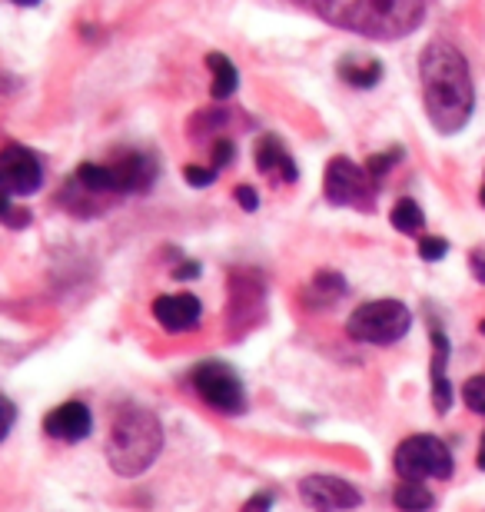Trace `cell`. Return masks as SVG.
Segmentation results:
<instances>
[{"label": "cell", "instance_id": "6da1fadb", "mask_svg": "<svg viewBox=\"0 0 485 512\" xmlns=\"http://www.w3.org/2000/svg\"><path fill=\"white\" fill-rule=\"evenodd\" d=\"M419 77L432 127L446 133V137L459 133L469 124L472 107H476V87H472V74L462 50L452 47L449 40H432L422 50Z\"/></svg>", "mask_w": 485, "mask_h": 512}, {"label": "cell", "instance_id": "7a4b0ae2", "mask_svg": "<svg viewBox=\"0 0 485 512\" xmlns=\"http://www.w3.org/2000/svg\"><path fill=\"white\" fill-rule=\"evenodd\" d=\"M313 14L339 30H353L373 40H399L426 20V4L419 0H316Z\"/></svg>", "mask_w": 485, "mask_h": 512}, {"label": "cell", "instance_id": "3957f363", "mask_svg": "<svg viewBox=\"0 0 485 512\" xmlns=\"http://www.w3.org/2000/svg\"><path fill=\"white\" fill-rule=\"evenodd\" d=\"M163 449V426L160 419L143 406H127L120 409L110 429L107 443V463L113 473L120 476H140L157 463Z\"/></svg>", "mask_w": 485, "mask_h": 512}, {"label": "cell", "instance_id": "277c9868", "mask_svg": "<svg viewBox=\"0 0 485 512\" xmlns=\"http://www.w3.org/2000/svg\"><path fill=\"white\" fill-rule=\"evenodd\" d=\"M412 326V313L406 303L399 300H373L363 303L359 310L346 320V333L359 343H396L409 333Z\"/></svg>", "mask_w": 485, "mask_h": 512}, {"label": "cell", "instance_id": "5b68a950", "mask_svg": "<svg viewBox=\"0 0 485 512\" xmlns=\"http://www.w3.org/2000/svg\"><path fill=\"white\" fill-rule=\"evenodd\" d=\"M392 466L409 483H422V479H449L452 476V453L439 436H409L402 439Z\"/></svg>", "mask_w": 485, "mask_h": 512}, {"label": "cell", "instance_id": "8992f818", "mask_svg": "<svg viewBox=\"0 0 485 512\" xmlns=\"http://www.w3.org/2000/svg\"><path fill=\"white\" fill-rule=\"evenodd\" d=\"M373 177L356 167L349 157H333L326 167V177H323V190H326V200L333 207H356V210H373L376 203V187H373Z\"/></svg>", "mask_w": 485, "mask_h": 512}, {"label": "cell", "instance_id": "52a82bcc", "mask_svg": "<svg viewBox=\"0 0 485 512\" xmlns=\"http://www.w3.org/2000/svg\"><path fill=\"white\" fill-rule=\"evenodd\" d=\"M190 383L196 389V396L203 399L206 406L220 409V413H243L246 409V389L240 383V376H236L226 363H203L196 366Z\"/></svg>", "mask_w": 485, "mask_h": 512}, {"label": "cell", "instance_id": "ba28073f", "mask_svg": "<svg viewBox=\"0 0 485 512\" xmlns=\"http://www.w3.org/2000/svg\"><path fill=\"white\" fill-rule=\"evenodd\" d=\"M44 183V167L34 150L20 147V143H7L0 150V193L4 197H30Z\"/></svg>", "mask_w": 485, "mask_h": 512}, {"label": "cell", "instance_id": "9c48e42d", "mask_svg": "<svg viewBox=\"0 0 485 512\" xmlns=\"http://www.w3.org/2000/svg\"><path fill=\"white\" fill-rule=\"evenodd\" d=\"M299 496L313 512H346L363 503L359 489L339 476H306L299 483Z\"/></svg>", "mask_w": 485, "mask_h": 512}, {"label": "cell", "instance_id": "30bf717a", "mask_svg": "<svg viewBox=\"0 0 485 512\" xmlns=\"http://www.w3.org/2000/svg\"><path fill=\"white\" fill-rule=\"evenodd\" d=\"M103 167H107L113 197H120V193H143L157 180V160L137 150L123 153L117 163H103Z\"/></svg>", "mask_w": 485, "mask_h": 512}, {"label": "cell", "instance_id": "8fae6325", "mask_svg": "<svg viewBox=\"0 0 485 512\" xmlns=\"http://www.w3.org/2000/svg\"><path fill=\"white\" fill-rule=\"evenodd\" d=\"M153 316L167 333H190L203 320V306L193 293H167L153 303Z\"/></svg>", "mask_w": 485, "mask_h": 512}, {"label": "cell", "instance_id": "7c38bea8", "mask_svg": "<svg viewBox=\"0 0 485 512\" xmlns=\"http://www.w3.org/2000/svg\"><path fill=\"white\" fill-rule=\"evenodd\" d=\"M44 429L47 436L54 439H64V443H77V439H87L90 429H94V416H90V409L84 403H64L57 406L54 413L44 419Z\"/></svg>", "mask_w": 485, "mask_h": 512}, {"label": "cell", "instance_id": "4fadbf2b", "mask_svg": "<svg viewBox=\"0 0 485 512\" xmlns=\"http://www.w3.org/2000/svg\"><path fill=\"white\" fill-rule=\"evenodd\" d=\"M256 170L283 183L296 180V163L290 153L283 150L280 137H273V133H263V137L256 140Z\"/></svg>", "mask_w": 485, "mask_h": 512}, {"label": "cell", "instance_id": "5bb4252c", "mask_svg": "<svg viewBox=\"0 0 485 512\" xmlns=\"http://www.w3.org/2000/svg\"><path fill=\"white\" fill-rule=\"evenodd\" d=\"M446 363H449V340L446 333L432 326V406H436V413H449L452 406V383Z\"/></svg>", "mask_w": 485, "mask_h": 512}, {"label": "cell", "instance_id": "9a60e30c", "mask_svg": "<svg viewBox=\"0 0 485 512\" xmlns=\"http://www.w3.org/2000/svg\"><path fill=\"white\" fill-rule=\"evenodd\" d=\"M339 77L346 80L349 87H376L383 80V64L379 60H363V57H346L339 60Z\"/></svg>", "mask_w": 485, "mask_h": 512}, {"label": "cell", "instance_id": "2e32d148", "mask_svg": "<svg viewBox=\"0 0 485 512\" xmlns=\"http://www.w3.org/2000/svg\"><path fill=\"white\" fill-rule=\"evenodd\" d=\"M206 64H210V70H213V97L226 100L230 94H236V87H240V74H236V67L230 64V57L210 54L206 57Z\"/></svg>", "mask_w": 485, "mask_h": 512}, {"label": "cell", "instance_id": "e0dca14e", "mask_svg": "<svg viewBox=\"0 0 485 512\" xmlns=\"http://www.w3.org/2000/svg\"><path fill=\"white\" fill-rule=\"evenodd\" d=\"M392 499H396V506L402 512H429L432 506H436V499H432L429 489L422 483H409V479H402V483L396 486Z\"/></svg>", "mask_w": 485, "mask_h": 512}, {"label": "cell", "instance_id": "ac0fdd59", "mask_svg": "<svg viewBox=\"0 0 485 512\" xmlns=\"http://www.w3.org/2000/svg\"><path fill=\"white\" fill-rule=\"evenodd\" d=\"M389 220H392V227H396L399 233H419L422 223H426V213H422V207L416 200L406 197V200H399L396 207H392Z\"/></svg>", "mask_w": 485, "mask_h": 512}, {"label": "cell", "instance_id": "d6986e66", "mask_svg": "<svg viewBox=\"0 0 485 512\" xmlns=\"http://www.w3.org/2000/svg\"><path fill=\"white\" fill-rule=\"evenodd\" d=\"M313 300L316 306H329V303H336L339 296L346 293V280L339 273H316V280H313Z\"/></svg>", "mask_w": 485, "mask_h": 512}, {"label": "cell", "instance_id": "ffe728a7", "mask_svg": "<svg viewBox=\"0 0 485 512\" xmlns=\"http://www.w3.org/2000/svg\"><path fill=\"white\" fill-rule=\"evenodd\" d=\"M462 399H466V406L472 409V413L485 416V373L466 380V386H462Z\"/></svg>", "mask_w": 485, "mask_h": 512}, {"label": "cell", "instance_id": "44dd1931", "mask_svg": "<svg viewBox=\"0 0 485 512\" xmlns=\"http://www.w3.org/2000/svg\"><path fill=\"white\" fill-rule=\"evenodd\" d=\"M446 253H449V243L442 240V237H422V240H419V256H422V260L436 263V260H442Z\"/></svg>", "mask_w": 485, "mask_h": 512}, {"label": "cell", "instance_id": "7402d4cb", "mask_svg": "<svg viewBox=\"0 0 485 512\" xmlns=\"http://www.w3.org/2000/svg\"><path fill=\"white\" fill-rule=\"evenodd\" d=\"M396 157H399V150H392V153H376V157H369L366 173H369L373 180H379L383 173H389V167L396 163Z\"/></svg>", "mask_w": 485, "mask_h": 512}, {"label": "cell", "instance_id": "603a6c76", "mask_svg": "<svg viewBox=\"0 0 485 512\" xmlns=\"http://www.w3.org/2000/svg\"><path fill=\"white\" fill-rule=\"evenodd\" d=\"M14 419H17V406L10 403L7 396H0V439H7L10 426H14Z\"/></svg>", "mask_w": 485, "mask_h": 512}, {"label": "cell", "instance_id": "cb8c5ba5", "mask_svg": "<svg viewBox=\"0 0 485 512\" xmlns=\"http://www.w3.org/2000/svg\"><path fill=\"white\" fill-rule=\"evenodd\" d=\"M183 177H187L193 187H210L216 180V170H203V167H187L183 170Z\"/></svg>", "mask_w": 485, "mask_h": 512}, {"label": "cell", "instance_id": "d4e9b609", "mask_svg": "<svg viewBox=\"0 0 485 512\" xmlns=\"http://www.w3.org/2000/svg\"><path fill=\"white\" fill-rule=\"evenodd\" d=\"M236 200H240V207L246 210V213H253L256 207H260V200H256V190L253 187H236Z\"/></svg>", "mask_w": 485, "mask_h": 512}, {"label": "cell", "instance_id": "484cf974", "mask_svg": "<svg viewBox=\"0 0 485 512\" xmlns=\"http://www.w3.org/2000/svg\"><path fill=\"white\" fill-rule=\"evenodd\" d=\"M233 143L230 140H220V143H216V167H226V163H230L233 160Z\"/></svg>", "mask_w": 485, "mask_h": 512}, {"label": "cell", "instance_id": "4316f807", "mask_svg": "<svg viewBox=\"0 0 485 512\" xmlns=\"http://www.w3.org/2000/svg\"><path fill=\"white\" fill-rule=\"evenodd\" d=\"M270 503H273V496H270V493L253 496L250 503H246V512H270Z\"/></svg>", "mask_w": 485, "mask_h": 512}, {"label": "cell", "instance_id": "83f0119b", "mask_svg": "<svg viewBox=\"0 0 485 512\" xmlns=\"http://www.w3.org/2000/svg\"><path fill=\"white\" fill-rule=\"evenodd\" d=\"M4 223H7V227H27V223H30V213H27V210H10L7 217H4Z\"/></svg>", "mask_w": 485, "mask_h": 512}, {"label": "cell", "instance_id": "f1b7e54d", "mask_svg": "<svg viewBox=\"0 0 485 512\" xmlns=\"http://www.w3.org/2000/svg\"><path fill=\"white\" fill-rule=\"evenodd\" d=\"M472 273H476V280L485 283V253H472Z\"/></svg>", "mask_w": 485, "mask_h": 512}, {"label": "cell", "instance_id": "f546056e", "mask_svg": "<svg viewBox=\"0 0 485 512\" xmlns=\"http://www.w3.org/2000/svg\"><path fill=\"white\" fill-rule=\"evenodd\" d=\"M7 213H10V203H7V197H4V193H0V220H4Z\"/></svg>", "mask_w": 485, "mask_h": 512}, {"label": "cell", "instance_id": "4dcf8cb0", "mask_svg": "<svg viewBox=\"0 0 485 512\" xmlns=\"http://www.w3.org/2000/svg\"><path fill=\"white\" fill-rule=\"evenodd\" d=\"M479 469H485V436H482V446H479Z\"/></svg>", "mask_w": 485, "mask_h": 512}, {"label": "cell", "instance_id": "1f68e13d", "mask_svg": "<svg viewBox=\"0 0 485 512\" xmlns=\"http://www.w3.org/2000/svg\"><path fill=\"white\" fill-rule=\"evenodd\" d=\"M482 207H485V183H482Z\"/></svg>", "mask_w": 485, "mask_h": 512}, {"label": "cell", "instance_id": "d6a6232c", "mask_svg": "<svg viewBox=\"0 0 485 512\" xmlns=\"http://www.w3.org/2000/svg\"><path fill=\"white\" fill-rule=\"evenodd\" d=\"M479 330H482V336H485V320H482V323H479Z\"/></svg>", "mask_w": 485, "mask_h": 512}]
</instances>
